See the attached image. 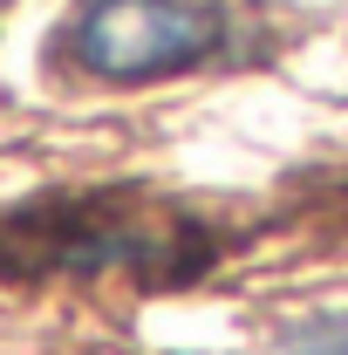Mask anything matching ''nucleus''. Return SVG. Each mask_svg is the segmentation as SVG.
Wrapping results in <instances>:
<instances>
[{
    "mask_svg": "<svg viewBox=\"0 0 348 355\" xmlns=\"http://www.w3.org/2000/svg\"><path fill=\"white\" fill-rule=\"evenodd\" d=\"M225 48L218 0H89L69 21V55L103 83H157Z\"/></svg>",
    "mask_w": 348,
    "mask_h": 355,
    "instance_id": "obj_1",
    "label": "nucleus"
},
{
    "mask_svg": "<svg viewBox=\"0 0 348 355\" xmlns=\"http://www.w3.org/2000/svg\"><path fill=\"white\" fill-rule=\"evenodd\" d=\"M273 355H348V321H321V328H307L294 342H280Z\"/></svg>",
    "mask_w": 348,
    "mask_h": 355,
    "instance_id": "obj_2",
    "label": "nucleus"
}]
</instances>
